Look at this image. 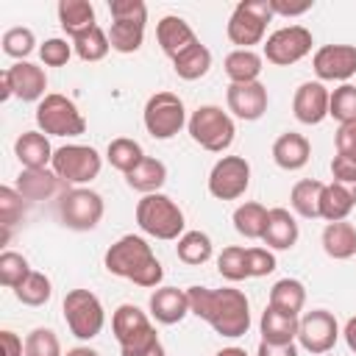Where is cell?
Instances as JSON below:
<instances>
[{"instance_id": "cell-46", "label": "cell", "mask_w": 356, "mask_h": 356, "mask_svg": "<svg viewBox=\"0 0 356 356\" xmlns=\"http://www.w3.org/2000/svg\"><path fill=\"white\" fill-rule=\"evenodd\" d=\"M72 53H75L72 44H70L67 39H58V36L44 39V44L39 47V58H42V64H47V67H64Z\"/></svg>"}, {"instance_id": "cell-50", "label": "cell", "mask_w": 356, "mask_h": 356, "mask_svg": "<svg viewBox=\"0 0 356 356\" xmlns=\"http://www.w3.org/2000/svg\"><path fill=\"white\" fill-rule=\"evenodd\" d=\"M334 145H337V156H345V159L356 161V122L339 125V131L334 136Z\"/></svg>"}, {"instance_id": "cell-56", "label": "cell", "mask_w": 356, "mask_h": 356, "mask_svg": "<svg viewBox=\"0 0 356 356\" xmlns=\"http://www.w3.org/2000/svg\"><path fill=\"white\" fill-rule=\"evenodd\" d=\"M14 92H11V83H8V78H6V72H0V100H8Z\"/></svg>"}, {"instance_id": "cell-54", "label": "cell", "mask_w": 356, "mask_h": 356, "mask_svg": "<svg viewBox=\"0 0 356 356\" xmlns=\"http://www.w3.org/2000/svg\"><path fill=\"white\" fill-rule=\"evenodd\" d=\"M342 337H345L348 348L356 353V317H350V320L345 323V328H342Z\"/></svg>"}, {"instance_id": "cell-13", "label": "cell", "mask_w": 356, "mask_h": 356, "mask_svg": "<svg viewBox=\"0 0 356 356\" xmlns=\"http://www.w3.org/2000/svg\"><path fill=\"white\" fill-rule=\"evenodd\" d=\"M250 186V164L245 156H222L209 172V192L217 200H236Z\"/></svg>"}, {"instance_id": "cell-21", "label": "cell", "mask_w": 356, "mask_h": 356, "mask_svg": "<svg viewBox=\"0 0 356 356\" xmlns=\"http://www.w3.org/2000/svg\"><path fill=\"white\" fill-rule=\"evenodd\" d=\"M14 153L22 164V170H44L47 164H53V147H50V139L47 134L42 131H25L17 136L14 142Z\"/></svg>"}, {"instance_id": "cell-49", "label": "cell", "mask_w": 356, "mask_h": 356, "mask_svg": "<svg viewBox=\"0 0 356 356\" xmlns=\"http://www.w3.org/2000/svg\"><path fill=\"white\" fill-rule=\"evenodd\" d=\"M331 178H334V184L345 186L356 197V161H350L345 156H334V161H331Z\"/></svg>"}, {"instance_id": "cell-33", "label": "cell", "mask_w": 356, "mask_h": 356, "mask_svg": "<svg viewBox=\"0 0 356 356\" xmlns=\"http://www.w3.org/2000/svg\"><path fill=\"white\" fill-rule=\"evenodd\" d=\"M172 70L184 81H197L211 70V50L197 42L189 50H184L178 58H172Z\"/></svg>"}, {"instance_id": "cell-27", "label": "cell", "mask_w": 356, "mask_h": 356, "mask_svg": "<svg viewBox=\"0 0 356 356\" xmlns=\"http://www.w3.org/2000/svg\"><path fill=\"white\" fill-rule=\"evenodd\" d=\"M56 11H58V22H61V28L70 39H75V36H81V33H86L97 25L95 22V8L86 0H61Z\"/></svg>"}, {"instance_id": "cell-17", "label": "cell", "mask_w": 356, "mask_h": 356, "mask_svg": "<svg viewBox=\"0 0 356 356\" xmlns=\"http://www.w3.org/2000/svg\"><path fill=\"white\" fill-rule=\"evenodd\" d=\"M328 100H331V92L320 81H306V83H300L295 89L292 111H295L298 122H303V125H320L328 117Z\"/></svg>"}, {"instance_id": "cell-2", "label": "cell", "mask_w": 356, "mask_h": 356, "mask_svg": "<svg viewBox=\"0 0 356 356\" xmlns=\"http://www.w3.org/2000/svg\"><path fill=\"white\" fill-rule=\"evenodd\" d=\"M103 264L111 275H120L125 281H134L136 286L153 289L161 284L164 278V267L156 259L153 248L147 245V239L136 236V234H125L120 236L103 256Z\"/></svg>"}, {"instance_id": "cell-32", "label": "cell", "mask_w": 356, "mask_h": 356, "mask_svg": "<svg viewBox=\"0 0 356 356\" xmlns=\"http://www.w3.org/2000/svg\"><path fill=\"white\" fill-rule=\"evenodd\" d=\"M356 206V197L339 186V184H325L323 189V197H320V217L328 220V222H339V220H348V214L353 211Z\"/></svg>"}, {"instance_id": "cell-48", "label": "cell", "mask_w": 356, "mask_h": 356, "mask_svg": "<svg viewBox=\"0 0 356 356\" xmlns=\"http://www.w3.org/2000/svg\"><path fill=\"white\" fill-rule=\"evenodd\" d=\"M275 270V256L270 248H248V273L250 278H264Z\"/></svg>"}, {"instance_id": "cell-16", "label": "cell", "mask_w": 356, "mask_h": 356, "mask_svg": "<svg viewBox=\"0 0 356 356\" xmlns=\"http://www.w3.org/2000/svg\"><path fill=\"white\" fill-rule=\"evenodd\" d=\"M225 100H228V111L245 122H253L259 120L264 111H267V86L261 81H253V83H231L228 92H225Z\"/></svg>"}, {"instance_id": "cell-47", "label": "cell", "mask_w": 356, "mask_h": 356, "mask_svg": "<svg viewBox=\"0 0 356 356\" xmlns=\"http://www.w3.org/2000/svg\"><path fill=\"white\" fill-rule=\"evenodd\" d=\"M108 14L122 22H147V6L142 0H108Z\"/></svg>"}, {"instance_id": "cell-4", "label": "cell", "mask_w": 356, "mask_h": 356, "mask_svg": "<svg viewBox=\"0 0 356 356\" xmlns=\"http://www.w3.org/2000/svg\"><path fill=\"white\" fill-rule=\"evenodd\" d=\"M111 331H114V339L120 342L122 356H142L145 350H150L153 345L161 342L150 317L134 303H122V306L114 309Z\"/></svg>"}, {"instance_id": "cell-22", "label": "cell", "mask_w": 356, "mask_h": 356, "mask_svg": "<svg viewBox=\"0 0 356 356\" xmlns=\"http://www.w3.org/2000/svg\"><path fill=\"white\" fill-rule=\"evenodd\" d=\"M309 156H312V145L298 131H286L273 142V159L281 170H289V172L303 170L309 164Z\"/></svg>"}, {"instance_id": "cell-9", "label": "cell", "mask_w": 356, "mask_h": 356, "mask_svg": "<svg viewBox=\"0 0 356 356\" xmlns=\"http://www.w3.org/2000/svg\"><path fill=\"white\" fill-rule=\"evenodd\" d=\"M100 167H103V159L89 145H61L56 147L53 164H50V170L64 184H72V186H83L95 181L100 175Z\"/></svg>"}, {"instance_id": "cell-52", "label": "cell", "mask_w": 356, "mask_h": 356, "mask_svg": "<svg viewBox=\"0 0 356 356\" xmlns=\"http://www.w3.org/2000/svg\"><path fill=\"white\" fill-rule=\"evenodd\" d=\"M270 8L273 14H281V17H300L312 8V0H303V3H286V0H270Z\"/></svg>"}, {"instance_id": "cell-29", "label": "cell", "mask_w": 356, "mask_h": 356, "mask_svg": "<svg viewBox=\"0 0 356 356\" xmlns=\"http://www.w3.org/2000/svg\"><path fill=\"white\" fill-rule=\"evenodd\" d=\"M261 64H264V58L256 50H234L222 61L225 75H228L231 83H253V81H259Z\"/></svg>"}, {"instance_id": "cell-43", "label": "cell", "mask_w": 356, "mask_h": 356, "mask_svg": "<svg viewBox=\"0 0 356 356\" xmlns=\"http://www.w3.org/2000/svg\"><path fill=\"white\" fill-rule=\"evenodd\" d=\"M0 44H3V53H6V56L17 58V61H25V58L33 53V47H36V36H33L31 28L17 25V28H8V31L3 33Z\"/></svg>"}, {"instance_id": "cell-14", "label": "cell", "mask_w": 356, "mask_h": 356, "mask_svg": "<svg viewBox=\"0 0 356 356\" xmlns=\"http://www.w3.org/2000/svg\"><path fill=\"white\" fill-rule=\"evenodd\" d=\"M339 339V323L328 309H312L300 317L298 342L309 353H328Z\"/></svg>"}, {"instance_id": "cell-30", "label": "cell", "mask_w": 356, "mask_h": 356, "mask_svg": "<svg viewBox=\"0 0 356 356\" xmlns=\"http://www.w3.org/2000/svg\"><path fill=\"white\" fill-rule=\"evenodd\" d=\"M323 189L325 184L323 181H314V178H303L292 186L289 192V206L295 209V214L306 217V220H314L320 217V197H323Z\"/></svg>"}, {"instance_id": "cell-55", "label": "cell", "mask_w": 356, "mask_h": 356, "mask_svg": "<svg viewBox=\"0 0 356 356\" xmlns=\"http://www.w3.org/2000/svg\"><path fill=\"white\" fill-rule=\"evenodd\" d=\"M64 356H100L95 348H86V345H78V348H72V350H67Z\"/></svg>"}, {"instance_id": "cell-12", "label": "cell", "mask_w": 356, "mask_h": 356, "mask_svg": "<svg viewBox=\"0 0 356 356\" xmlns=\"http://www.w3.org/2000/svg\"><path fill=\"white\" fill-rule=\"evenodd\" d=\"M312 31L303 28V25H286V28H278L267 36L264 42V58L275 67H289V64H298L303 56L312 53Z\"/></svg>"}, {"instance_id": "cell-24", "label": "cell", "mask_w": 356, "mask_h": 356, "mask_svg": "<svg viewBox=\"0 0 356 356\" xmlns=\"http://www.w3.org/2000/svg\"><path fill=\"white\" fill-rule=\"evenodd\" d=\"M300 231L295 217L289 214V209H270L267 214V228H264V245L273 250H289L298 242Z\"/></svg>"}, {"instance_id": "cell-5", "label": "cell", "mask_w": 356, "mask_h": 356, "mask_svg": "<svg viewBox=\"0 0 356 356\" xmlns=\"http://www.w3.org/2000/svg\"><path fill=\"white\" fill-rule=\"evenodd\" d=\"M273 17L275 14L270 8V0H242L231 11L225 33L236 44V50H253V44H259L264 39L267 22Z\"/></svg>"}, {"instance_id": "cell-15", "label": "cell", "mask_w": 356, "mask_h": 356, "mask_svg": "<svg viewBox=\"0 0 356 356\" xmlns=\"http://www.w3.org/2000/svg\"><path fill=\"white\" fill-rule=\"evenodd\" d=\"M312 67H314L320 81L348 83L356 75V47L353 44H323L314 53Z\"/></svg>"}, {"instance_id": "cell-10", "label": "cell", "mask_w": 356, "mask_h": 356, "mask_svg": "<svg viewBox=\"0 0 356 356\" xmlns=\"http://www.w3.org/2000/svg\"><path fill=\"white\" fill-rule=\"evenodd\" d=\"M145 128L153 139H172L189 120H186V108L184 100L175 92H156L147 97L145 111H142Z\"/></svg>"}, {"instance_id": "cell-39", "label": "cell", "mask_w": 356, "mask_h": 356, "mask_svg": "<svg viewBox=\"0 0 356 356\" xmlns=\"http://www.w3.org/2000/svg\"><path fill=\"white\" fill-rule=\"evenodd\" d=\"M14 295H17V300L25 303V306H44V303L50 300V295H53V284H50V278H47L44 273L33 270V273L14 289Z\"/></svg>"}, {"instance_id": "cell-51", "label": "cell", "mask_w": 356, "mask_h": 356, "mask_svg": "<svg viewBox=\"0 0 356 356\" xmlns=\"http://www.w3.org/2000/svg\"><path fill=\"white\" fill-rule=\"evenodd\" d=\"M0 356H25V342L14 331H0Z\"/></svg>"}, {"instance_id": "cell-18", "label": "cell", "mask_w": 356, "mask_h": 356, "mask_svg": "<svg viewBox=\"0 0 356 356\" xmlns=\"http://www.w3.org/2000/svg\"><path fill=\"white\" fill-rule=\"evenodd\" d=\"M6 72V78H8V83H11V92H14V97H19V100H25V103H42L47 95H44V89H47V75H44V70L39 67V64H31V61H17V64H11L8 70H3Z\"/></svg>"}, {"instance_id": "cell-31", "label": "cell", "mask_w": 356, "mask_h": 356, "mask_svg": "<svg viewBox=\"0 0 356 356\" xmlns=\"http://www.w3.org/2000/svg\"><path fill=\"white\" fill-rule=\"evenodd\" d=\"M267 306L286 312V314H300V309L306 306V286L298 278H281L273 284Z\"/></svg>"}, {"instance_id": "cell-26", "label": "cell", "mask_w": 356, "mask_h": 356, "mask_svg": "<svg viewBox=\"0 0 356 356\" xmlns=\"http://www.w3.org/2000/svg\"><path fill=\"white\" fill-rule=\"evenodd\" d=\"M61 178L53 172V170H22L17 175V192L25 197V200H47L53 197L58 189H61Z\"/></svg>"}, {"instance_id": "cell-36", "label": "cell", "mask_w": 356, "mask_h": 356, "mask_svg": "<svg viewBox=\"0 0 356 356\" xmlns=\"http://www.w3.org/2000/svg\"><path fill=\"white\" fill-rule=\"evenodd\" d=\"M106 159L114 170H120L122 175H128L142 159H145V150L136 139H128V136H117L108 142V150H106Z\"/></svg>"}, {"instance_id": "cell-28", "label": "cell", "mask_w": 356, "mask_h": 356, "mask_svg": "<svg viewBox=\"0 0 356 356\" xmlns=\"http://www.w3.org/2000/svg\"><path fill=\"white\" fill-rule=\"evenodd\" d=\"M125 184L142 195H153L159 192L164 184H167V167L164 161L153 159V156H145L128 175H125Z\"/></svg>"}, {"instance_id": "cell-44", "label": "cell", "mask_w": 356, "mask_h": 356, "mask_svg": "<svg viewBox=\"0 0 356 356\" xmlns=\"http://www.w3.org/2000/svg\"><path fill=\"white\" fill-rule=\"evenodd\" d=\"M22 214H25V197L14 186H0V225L6 231V239L8 231L22 220Z\"/></svg>"}, {"instance_id": "cell-38", "label": "cell", "mask_w": 356, "mask_h": 356, "mask_svg": "<svg viewBox=\"0 0 356 356\" xmlns=\"http://www.w3.org/2000/svg\"><path fill=\"white\" fill-rule=\"evenodd\" d=\"M72 50H75V56L81 61H100V58L108 56L111 42H108V33L100 25H95L92 31H86V33L72 39Z\"/></svg>"}, {"instance_id": "cell-1", "label": "cell", "mask_w": 356, "mask_h": 356, "mask_svg": "<svg viewBox=\"0 0 356 356\" xmlns=\"http://www.w3.org/2000/svg\"><path fill=\"white\" fill-rule=\"evenodd\" d=\"M189 314L206 320L220 337L236 339L245 337L250 328V303L242 289L222 286V289H209V286H189Z\"/></svg>"}, {"instance_id": "cell-8", "label": "cell", "mask_w": 356, "mask_h": 356, "mask_svg": "<svg viewBox=\"0 0 356 356\" xmlns=\"http://www.w3.org/2000/svg\"><path fill=\"white\" fill-rule=\"evenodd\" d=\"M36 125L47 136H81L86 131V120L78 106L58 92H50L36 106Z\"/></svg>"}, {"instance_id": "cell-7", "label": "cell", "mask_w": 356, "mask_h": 356, "mask_svg": "<svg viewBox=\"0 0 356 356\" xmlns=\"http://www.w3.org/2000/svg\"><path fill=\"white\" fill-rule=\"evenodd\" d=\"M61 309H64V323H67L70 334L78 339H95L106 325L103 303L89 289H70L64 295Z\"/></svg>"}, {"instance_id": "cell-42", "label": "cell", "mask_w": 356, "mask_h": 356, "mask_svg": "<svg viewBox=\"0 0 356 356\" xmlns=\"http://www.w3.org/2000/svg\"><path fill=\"white\" fill-rule=\"evenodd\" d=\"M328 117L339 120V125L356 122V86H353V83H342V86H337V89L331 92Z\"/></svg>"}, {"instance_id": "cell-25", "label": "cell", "mask_w": 356, "mask_h": 356, "mask_svg": "<svg viewBox=\"0 0 356 356\" xmlns=\"http://www.w3.org/2000/svg\"><path fill=\"white\" fill-rule=\"evenodd\" d=\"M323 250L325 256L337 259V261H345V259H353L356 256V225L348 222V220H339V222H328L323 228Z\"/></svg>"}, {"instance_id": "cell-57", "label": "cell", "mask_w": 356, "mask_h": 356, "mask_svg": "<svg viewBox=\"0 0 356 356\" xmlns=\"http://www.w3.org/2000/svg\"><path fill=\"white\" fill-rule=\"evenodd\" d=\"M214 356H248V353H245V348H236V345H231V348H222V350H217Z\"/></svg>"}, {"instance_id": "cell-20", "label": "cell", "mask_w": 356, "mask_h": 356, "mask_svg": "<svg viewBox=\"0 0 356 356\" xmlns=\"http://www.w3.org/2000/svg\"><path fill=\"white\" fill-rule=\"evenodd\" d=\"M150 317L161 325H175L189 314V298L186 289L178 286H159L147 300Z\"/></svg>"}, {"instance_id": "cell-34", "label": "cell", "mask_w": 356, "mask_h": 356, "mask_svg": "<svg viewBox=\"0 0 356 356\" xmlns=\"http://www.w3.org/2000/svg\"><path fill=\"white\" fill-rule=\"evenodd\" d=\"M267 214H270V209H264L256 200L236 206V211H234V228H236V234H242L245 239H261L264 236V228H267Z\"/></svg>"}, {"instance_id": "cell-37", "label": "cell", "mask_w": 356, "mask_h": 356, "mask_svg": "<svg viewBox=\"0 0 356 356\" xmlns=\"http://www.w3.org/2000/svg\"><path fill=\"white\" fill-rule=\"evenodd\" d=\"M108 42H111V50H117V53H136L145 42V22L111 19Z\"/></svg>"}, {"instance_id": "cell-3", "label": "cell", "mask_w": 356, "mask_h": 356, "mask_svg": "<svg viewBox=\"0 0 356 356\" xmlns=\"http://www.w3.org/2000/svg\"><path fill=\"white\" fill-rule=\"evenodd\" d=\"M136 222L147 236H156L164 242H172V239L178 242L184 236V225H186L181 206L164 192L145 195L136 203Z\"/></svg>"}, {"instance_id": "cell-41", "label": "cell", "mask_w": 356, "mask_h": 356, "mask_svg": "<svg viewBox=\"0 0 356 356\" xmlns=\"http://www.w3.org/2000/svg\"><path fill=\"white\" fill-rule=\"evenodd\" d=\"M31 264L22 253L17 250H3L0 253V284L8 286V289H17L28 275H31Z\"/></svg>"}, {"instance_id": "cell-11", "label": "cell", "mask_w": 356, "mask_h": 356, "mask_svg": "<svg viewBox=\"0 0 356 356\" xmlns=\"http://www.w3.org/2000/svg\"><path fill=\"white\" fill-rule=\"evenodd\" d=\"M103 211H106L103 197L86 186L64 189L58 197V217L72 231H92L103 220Z\"/></svg>"}, {"instance_id": "cell-6", "label": "cell", "mask_w": 356, "mask_h": 356, "mask_svg": "<svg viewBox=\"0 0 356 356\" xmlns=\"http://www.w3.org/2000/svg\"><path fill=\"white\" fill-rule=\"evenodd\" d=\"M192 142H197L203 150L209 153H222L231 147L236 125L231 120L228 111H222L220 106H197L186 122Z\"/></svg>"}, {"instance_id": "cell-53", "label": "cell", "mask_w": 356, "mask_h": 356, "mask_svg": "<svg viewBox=\"0 0 356 356\" xmlns=\"http://www.w3.org/2000/svg\"><path fill=\"white\" fill-rule=\"evenodd\" d=\"M256 356H298V348H295V342H289V345L259 342V350H256Z\"/></svg>"}, {"instance_id": "cell-19", "label": "cell", "mask_w": 356, "mask_h": 356, "mask_svg": "<svg viewBox=\"0 0 356 356\" xmlns=\"http://www.w3.org/2000/svg\"><path fill=\"white\" fill-rule=\"evenodd\" d=\"M156 39H159V47L164 50V56H170V61L178 58L184 50H189L192 44L200 42V39L195 36L192 25H189L184 17H175V14H167V17L159 19V25H156Z\"/></svg>"}, {"instance_id": "cell-45", "label": "cell", "mask_w": 356, "mask_h": 356, "mask_svg": "<svg viewBox=\"0 0 356 356\" xmlns=\"http://www.w3.org/2000/svg\"><path fill=\"white\" fill-rule=\"evenodd\" d=\"M25 356H61V342L50 328H33L25 337Z\"/></svg>"}, {"instance_id": "cell-35", "label": "cell", "mask_w": 356, "mask_h": 356, "mask_svg": "<svg viewBox=\"0 0 356 356\" xmlns=\"http://www.w3.org/2000/svg\"><path fill=\"white\" fill-rule=\"evenodd\" d=\"M175 253H178V259L184 264L200 267V264H206L211 259L214 245H211V236L203 234V231H184V236L175 245Z\"/></svg>"}, {"instance_id": "cell-23", "label": "cell", "mask_w": 356, "mask_h": 356, "mask_svg": "<svg viewBox=\"0 0 356 356\" xmlns=\"http://www.w3.org/2000/svg\"><path fill=\"white\" fill-rule=\"evenodd\" d=\"M298 325H300V317L298 314H286V312H278V309L267 306L261 312V320H259L261 342L289 345V342L298 339Z\"/></svg>"}, {"instance_id": "cell-40", "label": "cell", "mask_w": 356, "mask_h": 356, "mask_svg": "<svg viewBox=\"0 0 356 356\" xmlns=\"http://www.w3.org/2000/svg\"><path fill=\"white\" fill-rule=\"evenodd\" d=\"M217 270L225 281H234V284L250 278V273H248V248H239V245L222 248V253L217 256Z\"/></svg>"}]
</instances>
